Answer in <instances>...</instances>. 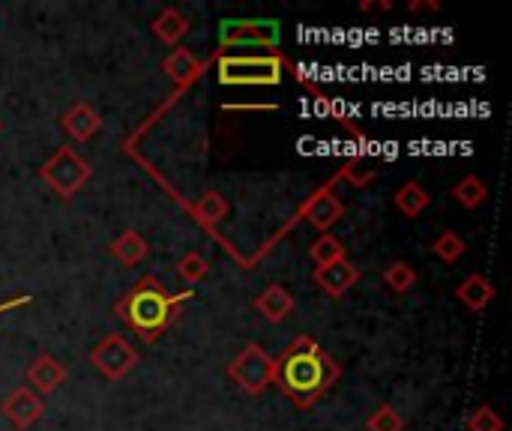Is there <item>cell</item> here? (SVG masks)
I'll list each match as a JSON object with an SVG mask.
<instances>
[{
	"mask_svg": "<svg viewBox=\"0 0 512 431\" xmlns=\"http://www.w3.org/2000/svg\"><path fill=\"white\" fill-rule=\"evenodd\" d=\"M468 431H504V417L489 408V405H480L471 417H468Z\"/></svg>",
	"mask_w": 512,
	"mask_h": 431,
	"instance_id": "4316f807",
	"label": "cell"
},
{
	"mask_svg": "<svg viewBox=\"0 0 512 431\" xmlns=\"http://www.w3.org/2000/svg\"><path fill=\"white\" fill-rule=\"evenodd\" d=\"M69 378L66 366L60 360H54L51 354H36L33 363L27 366V384L36 396H48L57 387H63Z\"/></svg>",
	"mask_w": 512,
	"mask_h": 431,
	"instance_id": "7c38bea8",
	"label": "cell"
},
{
	"mask_svg": "<svg viewBox=\"0 0 512 431\" xmlns=\"http://www.w3.org/2000/svg\"><path fill=\"white\" fill-rule=\"evenodd\" d=\"M375 177H378V171L369 168L363 159H348V162L342 165V171H339V180H348V183H354V186H369Z\"/></svg>",
	"mask_w": 512,
	"mask_h": 431,
	"instance_id": "484cf974",
	"label": "cell"
},
{
	"mask_svg": "<svg viewBox=\"0 0 512 431\" xmlns=\"http://www.w3.org/2000/svg\"><path fill=\"white\" fill-rule=\"evenodd\" d=\"M0 126H3V123H0Z\"/></svg>",
	"mask_w": 512,
	"mask_h": 431,
	"instance_id": "f1b7e54d",
	"label": "cell"
},
{
	"mask_svg": "<svg viewBox=\"0 0 512 431\" xmlns=\"http://www.w3.org/2000/svg\"><path fill=\"white\" fill-rule=\"evenodd\" d=\"M453 198H456L465 210H477V207L489 198V189H486V183H483L480 177L471 174V177H465V180L456 183Z\"/></svg>",
	"mask_w": 512,
	"mask_h": 431,
	"instance_id": "44dd1931",
	"label": "cell"
},
{
	"mask_svg": "<svg viewBox=\"0 0 512 431\" xmlns=\"http://www.w3.org/2000/svg\"><path fill=\"white\" fill-rule=\"evenodd\" d=\"M276 360L261 345H246L228 366V378L246 393V396H264L273 387Z\"/></svg>",
	"mask_w": 512,
	"mask_h": 431,
	"instance_id": "8992f818",
	"label": "cell"
},
{
	"mask_svg": "<svg viewBox=\"0 0 512 431\" xmlns=\"http://www.w3.org/2000/svg\"><path fill=\"white\" fill-rule=\"evenodd\" d=\"M0 411H3V420H6V423H12L18 431L33 429V423H39V420L45 417L42 396H36L30 387H18V390H12V393L3 399Z\"/></svg>",
	"mask_w": 512,
	"mask_h": 431,
	"instance_id": "ba28073f",
	"label": "cell"
},
{
	"mask_svg": "<svg viewBox=\"0 0 512 431\" xmlns=\"http://www.w3.org/2000/svg\"><path fill=\"white\" fill-rule=\"evenodd\" d=\"M309 258L315 261V267H324V264H333V261H342L348 258L345 252V243L333 234H321L318 240H312L309 246Z\"/></svg>",
	"mask_w": 512,
	"mask_h": 431,
	"instance_id": "ffe728a7",
	"label": "cell"
},
{
	"mask_svg": "<svg viewBox=\"0 0 512 431\" xmlns=\"http://www.w3.org/2000/svg\"><path fill=\"white\" fill-rule=\"evenodd\" d=\"M150 30H153V36H156L162 45H168V48H180V42H183V39L189 36V30H192V21H189L180 9L165 6V9L153 18Z\"/></svg>",
	"mask_w": 512,
	"mask_h": 431,
	"instance_id": "9a60e30c",
	"label": "cell"
},
{
	"mask_svg": "<svg viewBox=\"0 0 512 431\" xmlns=\"http://www.w3.org/2000/svg\"><path fill=\"white\" fill-rule=\"evenodd\" d=\"M162 72L177 84V87H186L189 81H195L201 75V63L198 57L189 51V48H174L165 60H162Z\"/></svg>",
	"mask_w": 512,
	"mask_h": 431,
	"instance_id": "2e32d148",
	"label": "cell"
},
{
	"mask_svg": "<svg viewBox=\"0 0 512 431\" xmlns=\"http://www.w3.org/2000/svg\"><path fill=\"white\" fill-rule=\"evenodd\" d=\"M228 213H231V204H228V198L219 195V192H204V195L198 198V204H195V219H198L201 225H207V228H216L219 222H225Z\"/></svg>",
	"mask_w": 512,
	"mask_h": 431,
	"instance_id": "d6986e66",
	"label": "cell"
},
{
	"mask_svg": "<svg viewBox=\"0 0 512 431\" xmlns=\"http://www.w3.org/2000/svg\"><path fill=\"white\" fill-rule=\"evenodd\" d=\"M24 303H30V297H27V294L15 297V300H9V303H0V312H12V309H18V306H24Z\"/></svg>",
	"mask_w": 512,
	"mask_h": 431,
	"instance_id": "83f0119b",
	"label": "cell"
},
{
	"mask_svg": "<svg viewBox=\"0 0 512 431\" xmlns=\"http://www.w3.org/2000/svg\"><path fill=\"white\" fill-rule=\"evenodd\" d=\"M336 381H339V366H336V360H333L312 336H297V339L276 357L273 384H276L297 408H312Z\"/></svg>",
	"mask_w": 512,
	"mask_h": 431,
	"instance_id": "6da1fadb",
	"label": "cell"
},
{
	"mask_svg": "<svg viewBox=\"0 0 512 431\" xmlns=\"http://www.w3.org/2000/svg\"><path fill=\"white\" fill-rule=\"evenodd\" d=\"M90 363L105 381H123L138 366V351L126 336L108 333L99 345L90 348Z\"/></svg>",
	"mask_w": 512,
	"mask_h": 431,
	"instance_id": "52a82bcc",
	"label": "cell"
},
{
	"mask_svg": "<svg viewBox=\"0 0 512 431\" xmlns=\"http://www.w3.org/2000/svg\"><path fill=\"white\" fill-rule=\"evenodd\" d=\"M210 273V264L201 252H186L180 261H177V276L186 282V285H201Z\"/></svg>",
	"mask_w": 512,
	"mask_h": 431,
	"instance_id": "cb8c5ba5",
	"label": "cell"
},
{
	"mask_svg": "<svg viewBox=\"0 0 512 431\" xmlns=\"http://www.w3.org/2000/svg\"><path fill=\"white\" fill-rule=\"evenodd\" d=\"M60 126L63 132L78 141V144H87L99 129H102V114L90 105V102H72L63 114H60Z\"/></svg>",
	"mask_w": 512,
	"mask_h": 431,
	"instance_id": "8fae6325",
	"label": "cell"
},
{
	"mask_svg": "<svg viewBox=\"0 0 512 431\" xmlns=\"http://www.w3.org/2000/svg\"><path fill=\"white\" fill-rule=\"evenodd\" d=\"M108 252H111L123 267H135V264H141V261L147 258L150 243H147L144 234H138V231H123L117 240H111Z\"/></svg>",
	"mask_w": 512,
	"mask_h": 431,
	"instance_id": "ac0fdd59",
	"label": "cell"
},
{
	"mask_svg": "<svg viewBox=\"0 0 512 431\" xmlns=\"http://www.w3.org/2000/svg\"><path fill=\"white\" fill-rule=\"evenodd\" d=\"M429 204H432V195H429V192H426V186H423V183H417V180L402 183V186H399V192L393 195V207H396L405 219H417Z\"/></svg>",
	"mask_w": 512,
	"mask_h": 431,
	"instance_id": "e0dca14e",
	"label": "cell"
},
{
	"mask_svg": "<svg viewBox=\"0 0 512 431\" xmlns=\"http://www.w3.org/2000/svg\"><path fill=\"white\" fill-rule=\"evenodd\" d=\"M297 309V300L291 297V291L279 282H270L258 297H255V312H261L264 321L270 324H282L291 318V312Z\"/></svg>",
	"mask_w": 512,
	"mask_h": 431,
	"instance_id": "4fadbf2b",
	"label": "cell"
},
{
	"mask_svg": "<svg viewBox=\"0 0 512 431\" xmlns=\"http://www.w3.org/2000/svg\"><path fill=\"white\" fill-rule=\"evenodd\" d=\"M312 282H315L327 297L339 300V297H345V294L360 282V270H357V264H351L348 258H342V261H333V264L315 267Z\"/></svg>",
	"mask_w": 512,
	"mask_h": 431,
	"instance_id": "30bf717a",
	"label": "cell"
},
{
	"mask_svg": "<svg viewBox=\"0 0 512 431\" xmlns=\"http://www.w3.org/2000/svg\"><path fill=\"white\" fill-rule=\"evenodd\" d=\"M366 431H405V420L393 405H381L369 420H366Z\"/></svg>",
	"mask_w": 512,
	"mask_h": 431,
	"instance_id": "d4e9b609",
	"label": "cell"
},
{
	"mask_svg": "<svg viewBox=\"0 0 512 431\" xmlns=\"http://www.w3.org/2000/svg\"><path fill=\"white\" fill-rule=\"evenodd\" d=\"M495 294H498V291H495L492 279L483 276V273H471L468 279H462V282L456 285V300H459L468 312H474V315L486 312V309L492 306Z\"/></svg>",
	"mask_w": 512,
	"mask_h": 431,
	"instance_id": "5bb4252c",
	"label": "cell"
},
{
	"mask_svg": "<svg viewBox=\"0 0 512 431\" xmlns=\"http://www.w3.org/2000/svg\"><path fill=\"white\" fill-rule=\"evenodd\" d=\"M282 42V24L276 18H225L219 24L222 48H270L276 51Z\"/></svg>",
	"mask_w": 512,
	"mask_h": 431,
	"instance_id": "5b68a950",
	"label": "cell"
},
{
	"mask_svg": "<svg viewBox=\"0 0 512 431\" xmlns=\"http://www.w3.org/2000/svg\"><path fill=\"white\" fill-rule=\"evenodd\" d=\"M384 285L393 291V294H408L414 285H417V270L408 264V261H393L387 270H384Z\"/></svg>",
	"mask_w": 512,
	"mask_h": 431,
	"instance_id": "7402d4cb",
	"label": "cell"
},
{
	"mask_svg": "<svg viewBox=\"0 0 512 431\" xmlns=\"http://www.w3.org/2000/svg\"><path fill=\"white\" fill-rule=\"evenodd\" d=\"M465 252H468V243H465L456 231H444V234H438V240L432 243V255L441 258L444 264H456Z\"/></svg>",
	"mask_w": 512,
	"mask_h": 431,
	"instance_id": "603a6c76",
	"label": "cell"
},
{
	"mask_svg": "<svg viewBox=\"0 0 512 431\" xmlns=\"http://www.w3.org/2000/svg\"><path fill=\"white\" fill-rule=\"evenodd\" d=\"M195 297L192 288H186L183 294H168L162 288L159 279L144 276L138 279L114 306V315L147 345H153L180 315L183 303H189Z\"/></svg>",
	"mask_w": 512,
	"mask_h": 431,
	"instance_id": "7a4b0ae2",
	"label": "cell"
},
{
	"mask_svg": "<svg viewBox=\"0 0 512 431\" xmlns=\"http://www.w3.org/2000/svg\"><path fill=\"white\" fill-rule=\"evenodd\" d=\"M285 72V57L273 54H249V57H222L219 60V84L228 87H276Z\"/></svg>",
	"mask_w": 512,
	"mask_h": 431,
	"instance_id": "3957f363",
	"label": "cell"
},
{
	"mask_svg": "<svg viewBox=\"0 0 512 431\" xmlns=\"http://www.w3.org/2000/svg\"><path fill=\"white\" fill-rule=\"evenodd\" d=\"M300 216L321 234H330V228L345 216V204L336 198V192L330 186L318 189L315 195H309L300 207Z\"/></svg>",
	"mask_w": 512,
	"mask_h": 431,
	"instance_id": "9c48e42d",
	"label": "cell"
},
{
	"mask_svg": "<svg viewBox=\"0 0 512 431\" xmlns=\"http://www.w3.org/2000/svg\"><path fill=\"white\" fill-rule=\"evenodd\" d=\"M93 177L90 162L75 153L72 147H57L42 165H39V180L63 201L75 198Z\"/></svg>",
	"mask_w": 512,
	"mask_h": 431,
	"instance_id": "277c9868",
	"label": "cell"
}]
</instances>
